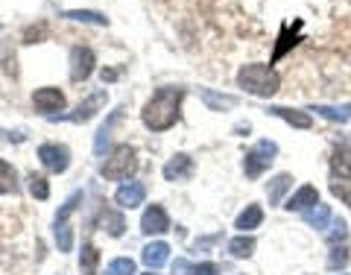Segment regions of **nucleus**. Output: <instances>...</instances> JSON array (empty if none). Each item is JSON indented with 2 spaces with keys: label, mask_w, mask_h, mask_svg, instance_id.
<instances>
[{
  "label": "nucleus",
  "mask_w": 351,
  "mask_h": 275,
  "mask_svg": "<svg viewBox=\"0 0 351 275\" xmlns=\"http://www.w3.org/2000/svg\"><path fill=\"white\" fill-rule=\"evenodd\" d=\"M346 263H348V249L346 246H334L331 258H328V267H331V270H343Z\"/></svg>",
  "instance_id": "nucleus-34"
},
{
  "label": "nucleus",
  "mask_w": 351,
  "mask_h": 275,
  "mask_svg": "<svg viewBox=\"0 0 351 275\" xmlns=\"http://www.w3.org/2000/svg\"><path fill=\"white\" fill-rule=\"evenodd\" d=\"M228 252H232L234 258H249L252 252H255V237H249V235L234 237L232 243H228Z\"/></svg>",
  "instance_id": "nucleus-27"
},
{
  "label": "nucleus",
  "mask_w": 351,
  "mask_h": 275,
  "mask_svg": "<svg viewBox=\"0 0 351 275\" xmlns=\"http://www.w3.org/2000/svg\"><path fill=\"white\" fill-rule=\"evenodd\" d=\"M170 228V217L161 205H149L144 217H141V232L144 235H164Z\"/></svg>",
  "instance_id": "nucleus-8"
},
{
  "label": "nucleus",
  "mask_w": 351,
  "mask_h": 275,
  "mask_svg": "<svg viewBox=\"0 0 351 275\" xmlns=\"http://www.w3.org/2000/svg\"><path fill=\"white\" fill-rule=\"evenodd\" d=\"M147 275H152V272H147Z\"/></svg>",
  "instance_id": "nucleus-39"
},
{
  "label": "nucleus",
  "mask_w": 351,
  "mask_h": 275,
  "mask_svg": "<svg viewBox=\"0 0 351 275\" xmlns=\"http://www.w3.org/2000/svg\"><path fill=\"white\" fill-rule=\"evenodd\" d=\"M304 223L311 228H328L331 226V208L328 205H313L304 211Z\"/></svg>",
  "instance_id": "nucleus-20"
},
{
  "label": "nucleus",
  "mask_w": 351,
  "mask_h": 275,
  "mask_svg": "<svg viewBox=\"0 0 351 275\" xmlns=\"http://www.w3.org/2000/svg\"><path fill=\"white\" fill-rule=\"evenodd\" d=\"M106 100H108V94H106V91H94L85 103L76 106V112H73V115H68V120H73V123H88V120H91V117L106 106Z\"/></svg>",
  "instance_id": "nucleus-10"
},
{
  "label": "nucleus",
  "mask_w": 351,
  "mask_h": 275,
  "mask_svg": "<svg viewBox=\"0 0 351 275\" xmlns=\"http://www.w3.org/2000/svg\"><path fill=\"white\" fill-rule=\"evenodd\" d=\"M41 36H44V27H38V29H27V32H24V41L32 44V38H41Z\"/></svg>",
  "instance_id": "nucleus-37"
},
{
  "label": "nucleus",
  "mask_w": 351,
  "mask_h": 275,
  "mask_svg": "<svg viewBox=\"0 0 351 275\" xmlns=\"http://www.w3.org/2000/svg\"><path fill=\"white\" fill-rule=\"evenodd\" d=\"M276 152H278V147L272 144V141H261V144L252 147L243 158V170H246L249 179H258V176L276 161Z\"/></svg>",
  "instance_id": "nucleus-4"
},
{
  "label": "nucleus",
  "mask_w": 351,
  "mask_h": 275,
  "mask_svg": "<svg viewBox=\"0 0 351 275\" xmlns=\"http://www.w3.org/2000/svg\"><path fill=\"white\" fill-rule=\"evenodd\" d=\"M293 188V176L290 173H278L276 179H272L269 184H267V196H269V205H278L281 202V196L287 193Z\"/></svg>",
  "instance_id": "nucleus-17"
},
{
  "label": "nucleus",
  "mask_w": 351,
  "mask_h": 275,
  "mask_svg": "<svg viewBox=\"0 0 351 275\" xmlns=\"http://www.w3.org/2000/svg\"><path fill=\"white\" fill-rule=\"evenodd\" d=\"M167 258H170V246L167 243H149V246H144V252H141V261L147 263L149 270H158V267H164L167 263Z\"/></svg>",
  "instance_id": "nucleus-16"
},
{
  "label": "nucleus",
  "mask_w": 351,
  "mask_h": 275,
  "mask_svg": "<svg viewBox=\"0 0 351 275\" xmlns=\"http://www.w3.org/2000/svg\"><path fill=\"white\" fill-rule=\"evenodd\" d=\"M32 106H36V112L53 117V112H62L64 108V94L59 91V88H53V85L38 88V91L32 94Z\"/></svg>",
  "instance_id": "nucleus-7"
},
{
  "label": "nucleus",
  "mask_w": 351,
  "mask_h": 275,
  "mask_svg": "<svg viewBox=\"0 0 351 275\" xmlns=\"http://www.w3.org/2000/svg\"><path fill=\"white\" fill-rule=\"evenodd\" d=\"M38 158L50 173H64L71 167V152H68V147H59V144H41Z\"/></svg>",
  "instance_id": "nucleus-6"
},
{
  "label": "nucleus",
  "mask_w": 351,
  "mask_h": 275,
  "mask_svg": "<svg viewBox=\"0 0 351 275\" xmlns=\"http://www.w3.org/2000/svg\"><path fill=\"white\" fill-rule=\"evenodd\" d=\"M348 237V226H346V219H331V232H328V240L337 246V243H343V240Z\"/></svg>",
  "instance_id": "nucleus-32"
},
{
  "label": "nucleus",
  "mask_w": 351,
  "mask_h": 275,
  "mask_svg": "<svg viewBox=\"0 0 351 275\" xmlns=\"http://www.w3.org/2000/svg\"><path fill=\"white\" fill-rule=\"evenodd\" d=\"M299 38H302V21H295L293 27L284 24V27H281V36H278V44H276V53H272V62H278L290 47H295V44H299Z\"/></svg>",
  "instance_id": "nucleus-12"
},
{
  "label": "nucleus",
  "mask_w": 351,
  "mask_h": 275,
  "mask_svg": "<svg viewBox=\"0 0 351 275\" xmlns=\"http://www.w3.org/2000/svg\"><path fill=\"white\" fill-rule=\"evenodd\" d=\"M173 272H179V275H219V267L217 263H193L191 267L188 261L179 258L173 263Z\"/></svg>",
  "instance_id": "nucleus-19"
},
{
  "label": "nucleus",
  "mask_w": 351,
  "mask_h": 275,
  "mask_svg": "<svg viewBox=\"0 0 351 275\" xmlns=\"http://www.w3.org/2000/svg\"><path fill=\"white\" fill-rule=\"evenodd\" d=\"M182 97H184V88H158V91L149 97V103L144 106V112H141L144 126L152 132H167L170 126H176Z\"/></svg>",
  "instance_id": "nucleus-1"
},
{
  "label": "nucleus",
  "mask_w": 351,
  "mask_h": 275,
  "mask_svg": "<svg viewBox=\"0 0 351 275\" xmlns=\"http://www.w3.org/2000/svg\"><path fill=\"white\" fill-rule=\"evenodd\" d=\"M97 263H100V252H97V246L85 243V246H82V255H80V270H82V275H97Z\"/></svg>",
  "instance_id": "nucleus-24"
},
{
  "label": "nucleus",
  "mask_w": 351,
  "mask_h": 275,
  "mask_svg": "<svg viewBox=\"0 0 351 275\" xmlns=\"http://www.w3.org/2000/svg\"><path fill=\"white\" fill-rule=\"evenodd\" d=\"M313 112H319L325 120H334V123H346V120L351 117V103L348 106H316Z\"/></svg>",
  "instance_id": "nucleus-26"
},
{
  "label": "nucleus",
  "mask_w": 351,
  "mask_h": 275,
  "mask_svg": "<svg viewBox=\"0 0 351 275\" xmlns=\"http://www.w3.org/2000/svg\"><path fill=\"white\" fill-rule=\"evenodd\" d=\"M263 223V211H261V205H246V211L237 217V223L234 228H240V232H252V228H258Z\"/></svg>",
  "instance_id": "nucleus-18"
},
{
  "label": "nucleus",
  "mask_w": 351,
  "mask_h": 275,
  "mask_svg": "<svg viewBox=\"0 0 351 275\" xmlns=\"http://www.w3.org/2000/svg\"><path fill=\"white\" fill-rule=\"evenodd\" d=\"M331 191H334V196H339V200H346L351 205V184L348 182H334Z\"/></svg>",
  "instance_id": "nucleus-35"
},
{
  "label": "nucleus",
  "mask_w": 351,
  "mask_h": 275,
  "mask_svg": "<svg viewBox=\"0 0 351 275\" xmlns=\"http://www.w3.org/2000/svg\"><path fill=\"white\" fill-rule=\"evenodd\" d=\"M120 112H123V108L112 112V117H108L106 123L100 126V132H97V138H94V152H97V156H103V152H106V144H108V138H112V126H114V120L120 117Z\"/></svg>",
  "instance_id": "nucleus-23"
},
{
  "label": "nucleus",
  "mask_w": 351,
  "mask_h": 275,
  "mask_svg": "<svg viewBox=\"0 0 351 275\" xmlns=\"http://www.w3.org/2000/svg\"><path fill=\"white\" fill-rule=\"evenodd\" d=\"M103 228L112 237H120L123 235V228H126V219H123V214H117V211H106L103 214Z\"/></svg>",
  "instance_id": "nucleus-28"
},
{
  "label": "nucleus",
  "mask_w": 351,
  "mask_h": 275,
  "mask_svg": "<svg viewBox=\"0 0 351 275\" xmlns=\"http://www.w3.org/2000/svg\"><path fill=\"white\" fill-rule=\"evenodd\" d=\"M80 202H82V191H76V193L71 196V200L62 205V211L56 214V223H68V217L76 211V205H80Z\"/></svg>",
  "instance_id": "nucleus-33"
},
{
  "label": "nucleus",
  "mask_w": 351,
  "mask_h": 275,
  "mask_svg": "<svg viewBox=\"0 0 351 275\" xmlns=\"http://www.w3.org/2000/svg\"><path fill=\"white\" fill-rule=\"evenodd\" d=\"M191 173H193V158L184 156V152L173 156L167 164H164V179L167 182H184V179H191Z\"/></svg>",
  "instance_id": "nucleus-11"
},
{
  "label": "nucleus",
  "mask_w": 351,
  "mask_h": 275,
  "mask_svg": "<svg viewBox=\"0 0 351 275\" xmlns=\"http://www.w3.org/2000/svg\"><path fill=\"white\" fill-rule=\"evenodd\" d=\"M267 112H269L272 117L287 120V123L295 126V129H311V126H313V120H311V115H307V112H295V108H284V106H269Z\"/></svg>",
  "instance_id": "nucleus-15"
},
{
  "label": "nucleus",
  "mask_w": 351,
  "mask_h": 275,
  "mask_svg": "<svg viewBox=\"0 0 351 275\" xmlns=\"http://www.w3.org/2000/svg\"><path fill=\"white\" fill-rule=\"evenodd\" d=\"M135 170H138V152H135V147L120 144V147L112 150V156L106 158L100 173H103V179H108V182H120V179H129Z\"/></svg>",
  "instance_id": "nucleus-3"
},
{
  "label": "nucleus",
  "mask_w": 351,
  "mask_h": 275,
  "mask_svg": "<svg viewBox=\"0 0 351 275\" xmlns=\"http://www.w3.org/2000/svg\"><path fill=\"white\" fill-rule=\"evenodd\" d=\"M94 64H97V56L91 47H73L71 50V80L85 82L94 73Z\"/></svg>",
  "instance_id": "nucleus-5"
},
{
  "label": "nucleus",
  "mask_w": 351,
  "mask_h": 275,
  "mask_svg": "<svg viewBox=\"0 0 351 275\" xmlns=\"http://www.w3.org/2000/svg\"><path fill=\"white\" fill-rule=\"evenodd\" d=\"M56 243H59V252H71L73 249V235H71L68 223H56Z\"/></svg>",
  "instance_id": "nucleus-31"
},
{
  "label": "nucleus",
  "mask_w": 351,
  "mask_h": 275,
  "mask_svg": "<svg viewBox=\"0 0 351 275\" xmlns=\"http://www.w3.org/2000/svg\"><path fill=\"white\" fill-rule=\"evenodd\" d=\"M120 76V71H103V82H114Z\"/></svg>",
  "instance_id": "nucleus-38"
},
{
  "label": "nucleus",
  "mask_w": 351,
  "mask_h": 275,
  "mask_svg": "<svg viewBox=\"0 0 351 275\" xmlns=\"http://www.w3.org/2000/svg\"><path fill=\"white\" fill-rule=\"evenodd\" d=\"M237 85L243 88L246 94H255V97H272L278 91V73L269 68V64H243L237 71Z\"/></svg>",
  "instance_id": "nucleus-2"
},
{
  "label": "nucleus",
  "mask_w": 351,
  "mask_h": 275,
  "mask_svg": "<svg viewBox=\"0 0 351 275\" xmlns=\"http://www.w3.org/2000/svg\"><path fill=\"white\" fill-rule=\"evenodd\" d=\"M202 100H205V106L211 108V112H223V108H232V106L237 103L234 97L217 94V91H211V88H205V91H202Z\"/></svg>",
  "instance_id": "nucleus-22"
},
{
  "label": "nucleus",
  "mask_w": 351,
  "mask_h": 275,
  "mask_svg": "<svg viewBox=\"0 0 351 275\" xmlns=\"http://www.w3.org/2000/svg\"><path fill=\"white\" fill-rule=\"evenodd\" d=\"M144 196H147V188L141 182H126V184H120L117 193H114V202L120 208H138V205H144Z\"/></svg>",
  "instance_id": "nucleus-9"
},
{
  "label": "nucleus",
  "mask_w": 351,
  "mask_h": 275,
  "mask_svg": "<svg viewBox=\"0 0 351 275\" xmlns=\"http://www.w3.org/2000/svg\"><path fill=\"white\" fill-rule=\"evenodd\" d=\"M106 275H135V261L132 258H117V261L108 263Z\"/></svg>",
  "instance_id": "nucleus-29"
},
{
  "label": "nucleus",
  "mask_w": 351,
  "mask_h": 275,
  "mask_svg": "<svg viewBox=\"0 0 351 275\" xmlns=\"http://www.w3.org/2000/svg\"><path fill=\"white\" fill-rule=\"evenodd\" d=\"M64 18L82 21V24H100V27L108 24V18L103 12H94V9H71V12H64Z\"/></svg>",
  "instance_id": "nucleus-25"
},
{
  "label": "nucleus",
  "mask_w": 351,
  "mask_h": 275,
  "mask_svg": "<svg viewBox=\"0 0 351 275\" xmlns=\"http://www.w3.org/2000/svg\"><path fill=\"white\" fill-rule=\"evenodd\" d=\"M0 138H3V141H18V144H21V141H24V132H3V129H0Z\"/></svg>",
  "instance_id": "nucleus-36"
},
{
  "label": "nucleus",
  "mask_w": 351,
  "mask_h": 275,
  "mask_svg": "<svg viewBox=\"0 0 351 275\" xmlns=\"http://www.w3.org/2000/svg\"><path fill=\"white\" fill-rule=\"evenodd\" d=\"M319 205V193H316V188H311V184H304V188L295 191L290 200H287V211H307V208Z\"/></svg>",
  "instance_id": "nucleus-14"
},
{
  "label": "nucleus",
  "mask_w": 351,
  "mask_h": 275,
  "mask_svg": "<svg viewBox=\"0 0 351 275\" xmlns=\"http://www.w3.org/2000/svg\"><path fill=\"white\" fill-rule=\"evenodd\" d=\"M29 193L36 196V200H47V196H50V184H47V179H44V176H36V173H32V176H29Z\"/></svg>",
  "instance_id": "nucleus-30"
},
{
  "label": "nucleus",
  "mask_w": 351,
  "mask_h": 275,
  "mask_svg": "<svg viewBox=\"0 0 351 275\" xmlns=\"http://www.w3.org/2000/svg\"><path fill=\"white\" fill-rule=\"evenodd\" d=\"M18 191V173L9 161L0 158V193H15Z\"/></svg>",
  "instance_id": "nucleus-21"
},
{
  "label": "nucleus",
  "mask_w": 351,
  "mask_h": 275,
  "mask_svg": "<svg viewBox=\"0 0 351 275\" xmlns=\"http://www.w3.org/2000/svg\"><path fill=\"white\" fill-rule=\"evenodd\" d=\"M331 173H334V179H351V147L348 144H339L331 152Z\"/></svg>",
  "instance_id": "nucleus-13"
}]
</instances>
